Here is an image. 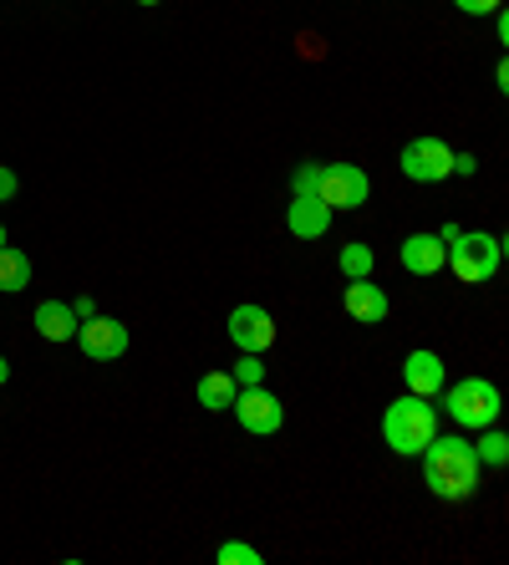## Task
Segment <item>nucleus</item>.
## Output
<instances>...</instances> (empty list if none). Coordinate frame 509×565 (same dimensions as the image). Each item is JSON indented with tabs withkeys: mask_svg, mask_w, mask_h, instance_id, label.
Wrapping results in <instances>:
<instances>
[{
	"mask_svg": "<svg viewBox=\"0 0 509 565\" xmlns=\"http://www.w3.org/2000/svg\"><path fill=\"white\" fill-rule=\"evenodd\" d=\"M418 459H423V479H428V489L438 500H469L479 489V454H474L469 438L433 434Z\"/></svg>",
	"mask_w": 509,
	"mask_h": 565,
	"instance_id": "obj_1",
	"label": "nucleus"
},
{
	"mask_svg": "<svg viewBox=\"0 0 509 565\" xmlns=\"http://www.w3.org/2000/svg\"><path fill=\"white\" fill-rule=\"evenodd\" d=\"M438 434V408H433V397H392L388 413H382V444L397 454V459H418L428 438Z\"/></svg>",
	"mask_w": 509,
	"mask_h": 565,
	"instance_id": "obj_2",
	"label": "nucleus"
},
{
	"mask_svg": "<svg viewBox=\"0 0 509 565\" xmlns=\"http://www.w3.org/2000/svg\"><path fill=\"white\" fill-rule=\"evenodd\" d=\"M444 413L458 423V428H489V423H499V413H505V397H499V387L489 377H464L448 387L444 382Z\"/></svg>",
	"mask_w": 509,
	"mask_h": 565,
	"instance_id": "obj_3",
	"label": "nucleus"
},
{
	"mask_svg": "<svg viewBox=\"0 0 509 565\" xmlns=\"http://www.w3.org/2000/svg\"><path fill=\"white\" fill-rule=\"evenodd\" d=\"M499 260H505V239H499V235H479V230H464V235L448 245V265H444V270H454L464 286H484V280L499 270Z\"/></svg>",
	"mask_w": 509,
	"mask_h": 565,
	"instance_id": "obj_4",
	"label": "nucleus"
},
{
	"mask_svg": "<svg viewBox=\"0 0 509 565\" xmlns=\"http://www.w3.org/2000/svg\"><path fill=\"white\" fill-rule=\"evenodd\" d=\"M367 194H372V179H367L357 163H321V173H316V199H321L331 214L362 210Z\"/></svg>",
	"mask_w": 509,
	"mask_h": 565,
	"instance_id": "obj_5",
	"label": "nucleus"
},
{
	"mask_svg": "<svg viewBox=\"0 0 509 565\" xmlns=\"http://www.w3.org/2000/svg\"><path fill=\"white\" fill-rule=\"evenodd\" d=\"M397 169H403V179H413V184H444L448 173H454V148H448L444 138H413V143H403V153H397Z\"/></svg>",
	"mask_w": 509,
	"mask_h": 565,
	"instance_id": "obj_6",
	"label": "nucleus"
},
{
	"mask_svg": "<svg viewBox=\"0 0 509 565\" xmlns=\"http://www.w3.org/2000/svg\"><path fill=\"white\" fill-rule=\"evenodd\" d=\"M230 413L240 418V428L255 438H271L280 434V423H286V408H280V397L265 387V382H255V387H240L235 403H230Z\"/></svg>",
	"mask_w": 509,
	"mask_h": 565,
	"instance_id": "obj_7",
	"label": "nucleus"
},
{
	"mask_svg": "<svg viewBox=\"0 0 509 565\" xmlns=\"http://www.w3.org/2000/svg\"><path fill=\"white\" fill-rule=\"evenodd\" d=\"M230 342H235L240 352L265 356L275 347V316L265 311V306H255V301L235 306V311H230Z\"/></svg>",
	"mask_w": 509,
	"mask_h": 565,
	"instance_id": "obj_8",
	"label": "nucleus"
},
{
	"mask_svg": "<svg viewBox=\"0 0 509 565\" xmlns=\"http://www.w3.org/2000/svg\"><path fill=\"white\" fill-rule=\"evenodd\" d=\"M77 347L92 362H118V356L128 352V327L113 321V316H87L77 327Z\"/></svg>",
	"mask_w": 509,
	"mask_h": 565,
	"instance_id": "obj_9",
	"label": "nucleus"
},
{
	"mask_svg": "<svg viewBox=\"0 0 509 565\" xmlns=\"http://www.w3.org/2000/svg\"><path fill=\"white\" fill-rule=\"evenodd\" d=\"M397 260H403L407 276H438L448 265V245L438 235H428V230H418V235H407L397 245Z\"/></svg>",
	"mask_w": 509,
	"mask_h": 565,
	"instance_id": "obj_10",
	"label": "nucleus"
},
{
	"mask_svg": "<svg viewBox=\"0 0 509 565\" xmlns=\"http://www.w3.org/2000/svg\"><path fill=\"white\" fill-rule=\"evenodd\" d=\"M341 306H347V316H352V321H362V327H378V321H388V311H392L388 290L372 286V276L347 280V290H341Z\"/></svg>",
	"mask_w": 509,
	"mask_h": 565,
	"instance_id": "obj_11",
	"label": "nucleus"
},
{
	"mask_svg": "<svg viewBox=\"0 0 509 565\" xmlns=\"http://www.w3.org/2000/svg\"><path fill=\"white\" fill-rule=\"evenodd\" d=\"M403 382H407V393H413V397H438V393H444V382H448L444 356L428 352V347L407 352V362H403Z\"/></svg>",
	"mask_w": 509,
	"mask_h": 565,
	"instance_id": "obj_12",
	"label": "nucleus"
},
{
	"mask_svg": "<svg viewBox=\"0 0 509 565\" xmlns=\"http://www.w3.org/2000/svg\"><path fill=\"white\" fill-rule=\"evenodd\" d=\"M286 230L296 239H321L331 230V210L316 194H296L290 199V210H286Z\"/></svg>",
	"mask_w": 509,
	"mask_h": 565,
	"instance_id": "obj_13",
	"label": "nucleus"
},
{
	"mask_svg": "<svg viewBox=\"0 0 509 565\" xmlns=\"http://www.w3.org/2000/svg\"><path fill=\"white\" fill-rule=\"evenodd\" d=\"M31 327L46 337V342H72L77 337V311H72V301H41L36 316H31Z\"/></svg>",
	"mask_w": 509,
	"mask_h": 565,
	"instance_id": "obj_14",
	"label": "nucleus"
},
{
	"mask_svg": "<svg viewBox=\"0 0 509 565\" xmlns=\"http://www.w3.org/2000/svg\"><path fill=\"white\" fill-rule=\"evenodd\" d=\"M194 393H199V408L230 413V403H235V393H240V382L230 377V372H204Z\"/></svg>",
	"mask_w": 509,
	"mask_h": 565,
	"instance_id": "obj_15",
	"label": "nucleus"
},
{
	"mask_svg": "<svg viewBox=\"0 0 509 565\" xmlns=\"http://www.w3.org/2000/svg\"><path fill=\"white\" fill-rule=\"evenodd\" d=\"M31 286V255L15 250V245H0V290L15 296V290Z\"/></svg>",
	"mask_w": 509,
	"mask_h": 565,
	"instance_id": "obj_16",
	"label": "nucleus"
},
{
	"mask_svg": "<svg viewBox=\"0 0 509 565\" xmlns=\"http://www.w3.org/2000/svg\"><path fill=\"white\" fill-rule=\"evenodd\" d=\"M474 454H479V469H505V463H509V438L499 434L495 423H489V428H479V444H474Z\"/></svg>",
	"mask_w": 509,
	"mask_h": 565,
	"instance_id": "obj_17",
	"label": "nucleus"
},
{
	"mask_svg": "<svg viewBox=\"0 0 509 565\" xmlns=\"http://www.w3.org/2000/svg\"><path fill=\"white\" fill-rule=\"evenodd\" d=\"M341 276L347 280H362L372 276V265H378V255H372V245H362V239H352V245H341Z\"/></svg>",
	"mask_w": 509,
	"mask_h": 565,
	"instance_id": "obj_18",
	"label": "nucleus"
},
{
	"mask_svg": "<svg viewBox=\"0 0 509 565\" xmlns=\"http://www.w3.org/2000/svg\"><path fill=\"white\" fill-rule=\"evenodd\" d=\"M230 377H235L240 387H255V382H265V362H261L255 352H245V356L235 362V372H230Z\"/></svg>",
	"mask_w": 509,
	"mask_h": 565,
	"instance_id": "obj_19",
	"label": "nucleus"
},
{
	"mask_svg": "<svg viewBox=\"0 0 509 565\" xmlns=\"http://www.w3.org/2000/svg\"><path fill=\"white\" fill-rule=\"evenodd\" d=\"M220 565H261V551L245 540H230V545H220Z\"/></svg>",
	"mask_w": 509,
	"mask_h": 565,
	"instance_id": "obj_20",
	"label": "nucleus"
},
{
	"mask_svg": "<svg viewBox=\"0 0 509 565\" xmlns=\"http://www.w3.org/2000/svg\"><path fill=\"white\" fill-rule=\"evenodd\" d=\"M316 173H321V163H300L290 179V194H316Z\"/></svg>",
	"mask_w": 509,
	"mask_h": 565,
	"instance_id": "obj_21",
	"label": "nucleus"
},
{
	"mask_svg": "<svg viewBox=\"0 0 509 565\" xmlns=\"http://www.w3.org/2000/svg\"><path fill=\"white\" fill-rule=\"evenodd\" d=\"M454 6H458L464 15H495L505 0H454Z\"/></svg>",
	"mask_w": 509,
	"mask_h": 565,
	"instance_id": "obj_22",
	"label": "nucleus"
},
{
	"mask_svg": "<svg viewBox=\"0 0 509 565\" xmlns=\"http://www.w3.org/2000/svg\"><path fill=\"white\" fill-rule=\"evenodd\" d=\"M454 173H458V179H474V173H479V158H474V153H454Z\"/></svg>",
	"mask_w": 509,
	"mask_h": 565,
	"instance_id": "obj_23",
	"label": "nucleus"
},
{
	"mask_svg": "<svg viewBox=\"0 0 509 565\" xmlns=\"http://www.w3.org/2000/svg\"><path fill=\"white\" fill-rule=\"evenodd\" d=\"M11 194H15V173L6 169V163H0V204H6Z\"/></svg>",
	"mask_w": 509,
	"mask_h": 565,
	"instance_id": "obj_24",
	"label": "nucleus"
},
{
	"mask_svg": "<svg viewBox=\"0 0 509 565\" xmlns=\"http://www.w3.org/2000/svg\"><path fill=\"white\" fill-rule=\"evenodd\" d=\"M72 311H77V321H87V316H97V301H92V296H77V301H72Z\"/></svg>",
	"mask_w": 509,
	"mask_h": 565,
	"instance_id": "obj_25",
	"label": "nucleus"
},
{
	"mask_svg": "<svg viewBox=\"0 0 509 565\" xmlns=\"http://www.w3.org/2000/svg\"><path fill=\"white\" fill-rule=\"evenodd\" d=\"M327 46H321V36H300V56H321Z\"/></svg>",
	"mask_w": 509,
	"mask_h": 565,
	"instance_id": "obj_26",
	"label": "nucleus"
},
{
	"mask_svg": "<svg viewBox=\"0 0 509 565\" xmlns=\"http://www.w3.org/2000/svg\"><path fill=\"white\" fill-rule=\"evenodd\" d=\"M6 382H11V362H6V356H0V387H6Z\"/></svg>",
	"mask_w": 509,
	"mask_h": 565,
	"instance_id": "obj_27",
	"label": "nucleus"
},
{
	"mask_svg": "<svg viewBox=\"0 0 509 565\" xmlns=\"http://www.w3.org/2000/svg\"><path fill=\"white\" fill-rule=\"evenodd\" d=\"M0 245H6V224H0Z\"/></svg>",
	"mask_w": 509,
	"mask_h": 565,
	"instance_id": "obj_28",
	"label": "nucleus"
},
{
	"mask_svg": "<svg viewBox=\"0 0 509 565\" xmlns=\"http://www.w3.org/2000/svg\"><path fill=\"white\" fill-rule=\"evenodd\" d=\"M138 6H158V0H138Z\"/></svg>",
	"mask_w": 509,
	"mask_h": 565,
	"instance_id": "obj_29",
	"label": "nucleus"
}]
</instances>
